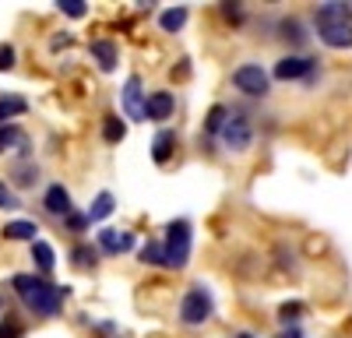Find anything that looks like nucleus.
<instances>
[{
	"instance_id": "31",
	"label": "nucleus",
	"mask_w": 352,
	"mask_h": 338,
	"mask_svg": "<svg viewBox=\"0 0 352 338\" xmlns=\"http://www.w3.org/2000/svg\"><path fill=\"white\" fill-rule=\"evenodd\" d=\"M67 225H71V233H85L88 218H85V215H78V212H71V215H67Z\"/></svg>"
},
{
	"instance_id": "19",
	"label": "nucleus",
	"mask_w": 352,
	"mask_h": 338,
	"mask_svg": "<svg viewBox=\"0 0 352 338\" xmlns=\"http://www.w3.org/2000/svg\"><path fill=\"white\" fill-rule=\"evenodd\" d=\"M159 25H162V32H180V28L187 25V8H169L159 14Z\"/></svg>"
},
{
	"instance_id": "26",
	"label": "nucleus",
	"mask_w": 352,
	"mask_h": 338,
	"mask_svg": "<svg viewBox=\"0 0 352 338\" xmlns=\"http://www.w3.org/2000/svg\"><path fill=\"white\" fill-rule=\"evenodd\" d=\"M21 321L14 317V314H4V317H0V338H21Z\"/></svg>"
},
{
	"instance_id": "25",
	"label": "nucleus",
	"mask_w": 352,
	"mask_h": 338,
	"mask_svg": "<svg viewBox=\"0 0 352 338\" xmlns=\"http://www.w3.org/2000/svg\"><path fill=\"white\" fill-rule=\"evenodd\" d=\"M300 314H307V306H303L300 300H292V303H282V306H278V321H282V324L300 321Z\"/></svg>"
},
{
	"instance_id": "16",
	"label": "nucleus",
	"mask_w": 352,
	"mask_h": 338,
	"mask_svg": "<svg viewBox=\"0 0 352 338\" xmlns=\"http://www.w3.org/2000/svg\"><path fill=\"white\" fill-rule=\"evenodd\" d=\"M32 261H36V268L43 275H50L56 268V254H53V247L46 240H32Z\"/></svg>"
},
{
	"instance_id": "29",
	"label": "nucleus",
	"mask_w": 352,
	"mask_h": 338,
	"mask_svg": "<svg viewBox=\"0 0 352 338\" xmlns=\"http://www.w3.org/2000/svg\"><path fill=\"white\" fill-rule=\"evenodd\" d=\"M282 32H285V39H292L296 46H303V43H307V36H303L300 21H285V25H282Z\"/></svg>"
},
{
	"instance_id": "22",
	"label": "nucleus",
	"mask_w": 352,
	"mask_h": 338,
	"mask_svg": "<svg viewBox=\"0 0 352 338\" xmlns=\"http://www.w3.org/2000/svg\"><path fill=\"white\" fill-rule=\"evenodd\" d=\"M141 264H152V268L166 264V250H162L159 240H152V243H144V247H141Z\"/></svg>"
},
{
	"instance_id": "33",
	"label": "nucleus",
	"mask_w": 352,
	"mask_h": 338,
	"mask_svg": "<svg viewBox=\"0 0 352 338\" xmlns=\"http://www.w3.org/2000/svg\"><path fill=\"white\" fill-rule=\"evenodd\" d=\"M236 338H254V335H250V331H240V335H236Z\"/></svg>"
},
{
	"instance_id": "30",
	"label": "nucleus",
	"mask_w": 352,
	"mask_h": 338,
	"mask_svg": "<svg viewBox=\"0 0 352 338\" xmlns=\"http://www.w3.org/2000/svg\"><path fill=\"white\" fill-rule=\"evenodd\" d=\"M14 67V46L0 43V71H11Z\"/></svg>"
},
{
	"instance_id": "9",
	"label": "nucleus",
	"mask_w": 352,
	"mask_h": 338,
	"mask_svg": "<svg viewBox=\"0 0 352 338\" xmlns=\"http://www.w3.org/2000/svg\"><path fill=\"white\" fill-rule=\"evenodd\" d=\"M144 99H148V92H141V78L131 74L124 84V113L131 120H144Z\"/></svg>"
},
{
	"instance_id": "3",
	"label": "nucleus",
	"mask_w": 352,
	"mask_h": 338,
	"mask_svg": "<svg viewBox=\"0 0 352 338\" xmlns=\"http://www.w3.org/2000/svg\"><path fill=\"white\" fill-rule=\"evenodd\" d=\"M212 314H215V300H212L208 286H201V282H197V286H190L184 293V300H180V321L187 328H201Z\"/></svg>"
},
{
	"instance_id": "10",
	"label": "nucleus",
	"mask_w": 352,
	"mask_h": 338,
	"mask_svg": "<svg viewBox=\"0 0 352 338\" xmlns=\"http://www.w3.org/2000/svg\"><path fill=\"white\" fill-rule=\"evenodd\" d=\"M43 208H46L50 215L67 218V215L74 212V208H71V194H67V187H64V183H50L46 194H43Z\"/></svg>"
},
{
	"instance_id": "14",
	"label": "nucleus",
	"mask_w": 352,
	"mask_h": 338,
	"mask_svg": "<svg viewBox=\"0 0 352 338\" xmlns=\"http://www.w3.org/2000/svg\"><path fill=\"white\" fill-rule=\"evenodd\" d=\"M173 148H176V131H159L155 134V141H152V159L162 166V162H169V155H173Z\"/></svg>"
},
{
	"instance_id": "27",
	"label": "nucleus",
	"mask_w": 352,
	"mask_h": 338,
	"mask_svg": "<svg viewBox=\"0 0 352 338\" xmlns=\"http://www.w3.org/2000/svg\"><path fill=\"white\" fill-rule=\"evenodd\" d=\"M56 8H60L67 18H85V14H88V4H85V0H60Z\"/></svg>"
},
{
	"instance_id": "20",
	"label": "nucleus",
	"mask_w": 352,
	"mask_h": 338,
	"mask_svg": "<svg viewBox=\"0 0 352 338\" xmlns=\"http://www.w3.org/2000/svg\"><path fill=\"white\" fill-rule=\"evenodd\" d=\"M71 261H74V268H96L99 250H96L92 243H78V247L71 250Z\"/></svg>"
},
{
	"instance_id": "12",
	"label": "nucleus",
	"mask_w": 352,
	"mask_h": 338,
	"mask_svg": "<svg viewBox=\"0 0 352 338\" xmlns=\"http://www.w3.org/2000/svg\"><path fill=\"white\" fill-rule=\"evenodd\" d=\"M0 152H21L28 155V137L18 124H4L0 127Z\"/></svg>"
},
{
	"instance_id": "7",
	"label": "nucleus",
	"mask_w": 352,
	"mask_h": 338,
	"mask_svg": "<svg viewBox=\"0 0 352 338\" xmlns=\"http://www.w3.org/2000/svg\"><path fill=\"white\" fill-rule=\"evenodd\" d=\"M134 233H127V229H99L96 233V250L99 254H109V258H116V254H127V250H134Z\"/></svg>"
},
{
	"instance_id": "2",
	"label": "nucleus",
	"mask_w": 352,
	"mask_h": 338,
	"mask_svg": "<svg viewBox=\"0 0 352 338\" xmlns=\"http://www.w3.org/2000/svg\"><path fill=\"white\" fill-rule=\"evenodd\" d=\"M317 36L331 49L352 46V8L349 4H320L317 8Z\"/></svg>"
},
{
	"instance_id": "23",
	"label": "nucleus",
	"mask_w": 352,
	"mask_h": 338,
	"mask_svg": "<svg viewBox=\"0 0 352 338\" xmlns=\"http://www.w3.org/2000/svg\"><path fill=\"white\" fill-rule=\"evenodd\" d=\"M14 183L18 187H32L36 180H39V166H32V162H21V166H14Z\"/></svg>"
},
{
	"instance_id": "18",
	"label": "nucleus",
	"mask_w": 352,
	"mask_h": 338,
	"mask_svg": "<svg viewBox=\"0 0 352 338\" xmlns=\"http://www.w3.org/2000/svg\"><path fill=\"white\" fill-rule=\"evenodd\" d=\"M36 233H39V225H36V222H25V218L4 225V236H8V240H28V243H32Z\"/></svg>"
},
{
	"instance_id": "11",
	"label": "nucleus",
	"mask_w": 352,
	"mask_h": 338,
	"mask_svg": "<svg viewBox=\"0 0 352 338\" xmlns=\"http://www.w3.org/2000/svg\"><path fill=\"white\" fill-rule=\"evenodd\" d=\"M173 109H176V102L169 92H152L144 99V120H169Z\"/></svg>"
},
{
	"instance_id": "4",
	"label": "nucleus",
	"mask_w": 352,
	"mask_h": 338,
	"mask_svg": "<svg viewBox=\"0 0 352 338\" xmlns=\"http://www.w3.org/2000/svg\"><path fill=\"white\" fill-rule=\"evenodd\" d=\"M166 268H184L190 261V222L187 218H173L166 225Z\"/></svg>"
},
{
	"instance_id": "28",
	"label": "nucleus",
	"mask_w": 352,
	"mask_h": 338,
	"mask_svg": "<svg viewBox=\"0 0 352 338\" xmlns=\"http://www.w3.org/2000/svg\"><path fill=\"white\" fill-rule=\"evenodd\" d=\"M0 208H4V212H11V208H21V201H18V194L4 183V180H0Z\"/></svg>"
},
{
	"instance_id": "24",
	"label": "nucleus",
	"mask_w": 352,
	"mask_h": 338,
	"mask_svg": "<svg viewBox=\"0 0 352 338\" xmlns=\"http://www.w3.org/2000/svg\"><path fill=\"white\" fill-rule=\"evenodd\" d=\"M226 117H229L226 106H212V109H208V120H204V134H219L222 124H226Z\"/></svg>"
},
{
	"instance_id": "5",
	"label": "nucleus",
	"mask_w": 352,
	"mask_h": 338,
	"mask_svg": "<svg viewBox=\"0 0 352 338\" xmlns=\"http://www.w3.org/2000/svg\"><path fill=\"white\" fill-rule=\"evenodd\" d=\"M232 84H236L243 95H250V99H264L272 92V78H268V71H264L261 64L236 67V71H232Z\"/></svg>"
},
{
	"instance_id": "1",
	"label": "nucleus",
	"mask_w": 352,
	"mask_h": 338,
	"mask_svg": "<svg viewBox=\"0 0 352 338\" xmlns=\"http://www.w3.org/2000/svg\"><path fill=\"white\" fill-rule=\"evenodd\" d=\"M11 286H14L18 300L32 310L36 317H56L64 300H67V286H53V282H46L39 275H14Z\"/></svg>"
},
{
	"instance_id": "32",
	"label": "nucleus",
	"mask_w": 352,
	"mask_h": 338,
	"mask_svg": "<svg viewBox=\"0 0 352 338\" xmlns=\"http://www.w3.org/2000/svg\"><path fill=\"white\" fill-rule=\"evenodd\" d=\"M278 338H303V331H300V328H289V331H282Z\"/></svg>"
},
{
	"instance_id": "6",
	"label": "nucleus",
	"mask_w": 352,
	"mask_h": 338,
	"mask_svg": "<svg viewBox=\"0 0 352 338\" xmlns=\"http://www.w3.org/2000/svg\"><path fill=\"white\" fill-rule=\"evenodd\" d=\"M219 141L229 148V152H247L250 141H254V127L247 117H240V113H229L222 131H219Z\"/></svg>"
},
{
	"instance_id": "17",
	"label": "nucleus",
	"mask_w": 352,
	"mask_h": 338,
	"mask_svg": "<svg viewBox=\"0 0 352 338\" xmlns=\"http://www.w3.org/2000/svg\"><path fill=\"white\" fill-rule=\"evenodd\" d=\"M25 109H28V102L21 95H0V127L11 124L14 117H21Z\"/></svg>"
},
{
	"instance_id": "13",
	"label": "nucleus",
	"mask_w": 352,
	"mask_h": 338,
	"mask_svg": "<svg viewBox=\"0 0 352 338\" xmlns=\"http://www.w3.org/2000/svg\"><path fill=\"white\" fill-rule=\"evenodd\" d=\"M88 53L96 56V64L109 74V71H116V60H120V56H116V46L109 43V39H96L92 46H88Z\"/></svg>"
},
{
	"instance_id": "21",
	"label": "nucleus",
	"mask_w": 352,
	"mask_h": 338,
	"mask_svg": "<svg viewBox=\"0 0 352 338\" xmlns=\"http://www.w3.org/2000/svg\"><path fill=\"white\" fill-rule=\"evenodd\" d=\"M124 134H127L124 120H120V117H113V113H109V117L102 120V137L109 141V145H120V141H124Z\"/></svg>"
},
{
	"instance_id": "8",
	"label": "nucleus",
	"mask_w": 352,
	"mask_h": 338,
	"mask_svg": "<svg viewBox=\"0 0 352 338\" xmlns=\"http://www.w3.org/2000/svg\"><path fill=\"white\" fill-rule=\"evenodd\" d=\"M278 81H296V78H310L314 74V60L310 56H282L272 71Z\"/></svg>"
},
{
	"instance_id": "15",
	"label": "nucleus",
	"mask_w": 352,
	"mask_h": 338,
	"mask_svg": "<svg viewBox=\"0 0 352 338\" xmlns=\"http://www.w3.org/2000/svg\"><path fill=\"white\" fill-rule=\"evenodd\" d=\"M113 208H116V201H113V194L109 190H99L96 194V201L92 205H88V222H102V218H109L113 215Z\"/></svg>"
}]
</instances>
